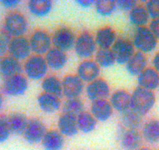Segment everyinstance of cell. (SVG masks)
<instances>
[{"label": "cell", "instance_id": "obj_46", "mask_svg": "<svg viewBox=\"0 0 159 150\" xmlns=\"http://www.w3.org/2000/svg\"><path fill=\"white\" fill-rule=\"evenodd\" d=\"M158 89H159V86H158Z\"/></svg>", "mask_w": 159, "mask_h": 150}, {"label": "cell", "instance_id": "obj_17", "mask_svg": "<svg viewBox=\"0 0 159 150\" xmlns=\"http://www.w3.org/2000/svg\"><path fill=\"white\" fill-rule=\"evenodd\" d=\"M112 106L108 99H102L91 102L90 113L98 122H105L109 120L113 114Z\"/></svg>", "mask_w": 159, "mask_h": 150}, {"label": "cell", "instance_id": "obj_35", "mask_svg": "<svg viewBox=\"0 0 159 150\" xmlns=\"http://www.w3.org/2000/svg\"><path fill=\"white\" fill-rule=\"evenodd\" d=\"M96 13L104 17L111 16L117 10L116 1L115 0H98L94 4Z\"/></svg>", "mask_w": 159, "mask_h": 150}, {"label": "cell", "instance_id": "obj_22", "mask_svg": "<svg viewBox=\"0 0 159 150\" xmlns=\"http://www.w3.org/2000/svg\"><path fill=\"white\" fill-rule=\"evenodd\" d=\"M22 72L23 64L20 61L9 55L0 59V74L4 79L22 73Z\"/></svg>", "mask_w": 159, "mask_h": 150}, {"label": "cell", "instance_id": "obj_24", "mask_svg": "<svg viewBox=\"0 0 159 150\" xmlns=\"http://www.w3.org/2000/svg\"><path fill=\"white\" fill-rule=\"evenodd\" d=\"M41 143L45 150H62L65 145V137L58 130H48Z\"/></svg>", "mask_w": 159, "mask_h": 150}, {"label": "cell", "instance_id": "obj_31", "mask_svg": "<svg viewBox=\"0 0 159 150\" xmlns=\"http://www.w3.org/2000/svg\"><path fill=\"white\" fill-rule=\"evenodd\" d=\"M42 88L43 92L53 95L61 98L62 96V80L55 75H47L42 81Z\"/></svg>", "mask_w": 159, "mask_h": 150}, {"label": "cell", "instance_id": "obj_34", "mask_svg": "<svg viewBox=\"0 0 159 150\" xmlns=\"http://www.w3.org/2000/svg\"><path fill=\"white\" fill-rule=\"evenodd\" d=\"M62 114L77 117L82 112L84 111V103L80 98L67 99L62 105Z\"/></svg>", "mask_w": 159, "mask_h": 150}, {"label": "cell", "instance_id": "obj_29", "mask_svg": "<svg viewBox=\"0 0 159 150\" xmlns=\"http://www.w3.org/2000/svg\"><path fill=\"white\" fill-rule=\"evenodd\" d=\"M53 2L51 0H30L27 2L28 11L36 17L42 18L51 13Z\"/></svg>", "mask_w": 159, "mask_h": 150}, {"label": "cell", "instance_id": "obj_43", "mask_svg": "<svg viewBox=\"0 0 159 150\" xmlns=\"http://www.w3.org/2000/svg\"><path fill=\"white\" fill-rule=\"evenodd\" d=\"M151 65H152L151 67L154 68L159 73V51L157 52L153 56L152 60H151Z\"/></svg>", "mask_w": 159, "mask_h": 150}, {"label": "cell", "instance_id": "obj_21", "mask_svg": "<svg viewBox=\"0 0 159 150\" xmlns=\"http://www.w3.org/2000/svg\"><path fill=\"white\" fill-rule=\"evenodd\" d=\"M138 86L149 91H155L159 86V73L152 67H148L137 77Z\"/></svg>", "mask_w": 159, "mask_h": 150}, {"label": "cell", "instance_id": "obj_4", "mask_svg": "<svg viewBox=\"0 0 159 150\" xmlns=\"http://www.w3.org/2000/svg\"><path fill=\"white\" fill-rule=\"evenodd\" d=\"M49 68L45 57L38 55H31L23 64V72L28 80H43L47 75Z\"/></svg>", "mask_w": 159, "mask_h": 150}, {"label": "cell", "instance_id": "obj_1", "mask_svg": "<svg viewBox=\"0 0 159 150\" xmlns=\"http://www.w3.org/2000/svg\"><path fill=\"white\" fill-rule=\"evenodd\" d=\"M156 96L154 91L137 86L131 93L130 109L139 115H147L154 108Z\"/></svg>", "mask_w": 159, "mask_h": 150}, {"label": "cell", "instance_id": "obj_8", "mask_svg": "<svg viewBox=\"0 0 159 150\" xmlns=\"http://www.w3.org/2000/svg\"><path fill=\"white\" fill-rule=\"evenodd\" d=\"M29 80L23 73L4 79L2 91L7 96L18 97L24 96L28 89Z\"/></svg>", "mask_w": 159, "mask_h": 150}, {"label": "cell", "instance_id": "obj_33", "mask_svg": "<svg viewBox=\"0 0 159 150\" xmlns=\"http://www.w3.org/2000/svg\"><path fill=\"white\" fill-rule=\"evenodd\" d=\"M94 60L101 68H109L116 63V58L111 49H98L94 54Z\"/></svg>", "mask_w": 159, "mask_h": 150}, {"label": "cell", "instance_id": "obj_20", "mask_svg": "<svg viewBox=\"0 0 159 150\" xmlns=\"http://www.w3.org/2000/svg\"><path fill=\"white\" fill-rule=\"evenodd\" d=\"M48 68L54 71L62 70L68 63V56L66 53L58 49L52 48L44 56Z\"/></svg>", "mask_w": 159, "mask_h": 150}, {"label": "cell", "instance_id": "obj_15", "mask_svg": "<svg viewBox=\"0 0 159 150\" xmlns=\"http://www.w3.org/2000/svg\"><path fill=\"white\" fill-rule=\"evenodd\" d=\"M76 74L84 83H91L99 78L101 67L94 59H84L78 65Z\"/></svg>", "mask_w": 159, "mask_h": 150}, {"label": "cell", "instance_id": "obj_30", "mask_svg": "<svg viewBox=\"0 0 159 150\" xmlns=\"http://www.w3.org/2000/svg\"><path fill=\"white\" fill-rule=\"evenodd\" d=\"M143 117L131 109L122 113L120 116V125L126 129L138 130L143 126Z\"/></svg>", "mask_w": 159, "mask_h": 150}, {"label": "cell", "instance_id": "obj_39", "mask_svg": "<svg viewBox=\"0 0 159 150\" xmlns=\"http://www.w3.org/2000/svg\"><path fill=\"white\" fill-rule=\"evenodd\" d=\"M137 4H138V2L137 1H134V0H118V1H116L117 9H119L123 11L128 12V13Z\"/></svg>", "mask_w": 159, "mask_h": 150}, {"label": "cell", "instance_id": "obj_11", "mask_svg": "<svg viewBox=\"0 0 159 150\" xmlns=\"http://www.w3.org/2000/svg\"><path fill=\"white\" fill-rule=\"evenodd\" d=\"M111 49L116 58V63L119 65H126L137 52L132 41L125 38H118Z\"/></svg>", "mask_w": 159, "mask_h": 150}, {"label": "cell", "instance_id": "obj_14", "mask_svg": "<svg viewBox=\"0 0 159 150\" xmlns=\"http://www.w3.org/2000/svg\"><path fill=\"white\" fill-rule=\"evenodd\" d=\"M48 131L46 125L38 118L29 119L28 124L24 133V138L27 143L34 145L42 142L44 136Z\"/></svg>", "mask_w": 159, "mask_h": 150}, {"label": "cell", "instance_id": "obj_12", "mask_svg": "<svg viewBox=\"0 0 159 150\" xmlns=\"http://www.w3.org/2000/svg\"><path fill=\"white\" fill-rule=\"evenodd\" d=\"M62 96L67 99L80 98L85 91V83L76 74H68L62 79Z\"/></svg>", "mask_w": 159, "mask_h": 150}, {"label": "cell", "instance_id": "obj_26", "mask_svg": "<svg viewBox=\"0 0 159 150\" xmlns=\"http://www.w3.org/2000/svg\"><path fill=\"white\" fill-rule=\"evenodd\" d=\"M7 120L11 134L16 135L24 134L29 121L25 114L20 112H15L7 116Z\"/></svg>", "mask_w": 159, "mask_h": 150}, {"label": "cell", "instance_id": "obj_16", "mask_svg": "<svg viewBox=\"0 0 159 150\" xmlns=\"http://www.w3.org/2000/svg\"><path fill=\"white\" fill-rule=\"evenodd\" d=\"M94 37L98 48L104 49H111L118 39L116 31L110 26L99 28Z\"/></svg>", "mask_w": 159, "mask_h": 150}, {"label": "cell", "instance_id": "obj_2", "mask_svg": "<svg viewBox=\"0 0 159 150\" xmlns=\"http://www.w3.org/2000/svg\"><path fill=\"white\" fill-rule=\"evenodd\" d=\"M29 23L23 13L11 11L4 18L3 31L10 38L22 37L28 30Z\"/></svg>", "mask_w": 159, "mask_h": 150}, {"label": "cell", "instance_id": "obj_40", "mask_svg": "<svg viewBox=\"0 0 159 150\" xmlns=\"http://www.w3.org/2000/svg\"><path fill=\"white\" fill-rule=\"evenodd\" d=\"M148 27L156 39L159 40V19L151 20Z\"/></svg>", "mask_w": 159, "mask_h": 150}, {"label": "cell", "instance_id": "obj_28", "mask_svg": "<svg viewBox=\"0 0 159 150\" xmlns=\"http://www.w3.org/2000/svg\"><path fill=\"white\" fill-rule=\"evenodd\" d=\"M141 135L148 143L155 145L159 142V120L151 119L142 126Z\"/></svg>", "mask_w": 159, "mask_h": 150}, {"label": "cell", "instance_id": "obj_23", "mask_svg": "<svg viewBox=\"0 0 159 150\" xmlns=\"http://www.w3.org/2000/svg\"><path fill=\"white\" fill-rule=\"evenodd\" d=\"M58 131L64 137H73L79 132L76 117L66 114H62L57 121Z\"/></svg>", "mask_w": 159, "mask_h": 150}, {"label": "cell", "instance_id": "obj_7", "mask_svg": "<svg viewBox=\"0 0 159 150\" xmlns=\"http://www.w3.org/2000/svg\"><path fill=\"white\" fill-rule=\"evenodd\" d=\"M29 39L32 53L44 56L52 48V35L47 30L38 29L34 30Z\"/></svg>", "mask_w": 159, "mask_h": 150}, {"label": "cell", "instance_id": "obj_19", "mask_svg": "<svg viewBox=\"0 0 159 150\" xmlns=\"http://www.w3.org/2000/svg\"><path fill=\"white\" fill-rule=\"evenodd\" d=\"M37 102L40 110L47 114H52L59 111L62 105L61 98L45 92L38 96Z\"/></svg>", "mask_w": 159, "mask_h": 150}, {"label": "cell", "instance_id": "obj_32", "mask_svg": "<svg viewBox=\"0 0 159 150\" xmlns=\"http://www.w3.org/2000/svg\"><path fill=\"white\" fill-rule=\"evenodd\" d=\"M78 130L84 134H90L95 130L98 121L90 112L84 110L76 117Z\"/></svg>", "mask_w": 159, "mask_h": 150}, {"label": "cell", "instance_id": "obj_42", "mask_svg": "<svg viewBox=\"0 0 159 150\" xmlns=\"http://www.w3.org/2000/svg\"><path fill=\"white\" fill-rule=\"evenodd\" d=\"M76 2L81 8H89L94 4V1L93 0H76Z\"/></svg>", "mask_w": 159, "mask_h": 150}, {"label": "cell", "instance_id": "obj_9", "mask_svg": "<svg viewBox=\"0 0 159 150\" xmlns=\"http://www.w3.org/2000/svg\"><path fill=\"white\" fill-rule=\"evenodd\" d=\"M117 137L123 150H138L141 148L143 138L138 130L126 129L119 124Z\"/></svg>", "mask_w": 159, "mask_h": 150}, {"label": "cell", "instance_id": "obj_37", "mask_svg": "<svg viewBox=\"0 0 159 150\" xmlns=\"http://www.w3.org/2000/svg\"><path fill=\"white\" fill-rule=\"evenodd\" d=\"M144 6L151 20L159 19V0H150Z\"/></svg>", "mask_w": 159, "mask_h": 150}, {"label": "cell", "instance_id": "obj_6", "mask_svg": "<svg viewBox=\"0 0 159 150\" xmlns=\"http://www.w3.org/2000/svg\"><path fill=\"white\" fill-rule=\"evenodd\" d=\"M76 39V34L70 27L61 26L52 35V47L67 53L73 49Z\"/></svg>", "mask_w": 159, "mask_h": 150}, {"label": "cell", "instance_id": "obj_5", "mask_svg": "<svg viewBox=\"0 0 159 150\" xmlns=\"http://www.w3.org/2000/svg\"><path fill=\"white\" fill-rule=\"evenodd\" d=\"M73 49L76 56L84 59V60L90 59L92 56H94L98 46L94 35L87 30L81 32L76 36Z\"/></svg>", "mask_w": 159, "mask_h": 150}, {"label": "cell", "instance_id": "obj_45", "mask_svg": "<svg viewBox=\"0 0 159 150\" xmlns=\"http://www.w3.org/2000/svg\"><path fill=\"white\" fill-rule=\"evenodd\" d=\"M138 150H152V149L150 148H148V147H141V148H139Z\"/></svg>", "mask_w": 159, "mask_h": 150}, {"label": "cell", "instance_id": "obj_38", "mask_svg": "<svg viewBox=\"0 0 159 150\" xmlns=\"http://www.w3.org/2000/svg\"><path fill=\"white\" fill-rule=\"evenodd\" d=\"M11 39L4 31L0 33V57L2 58L8 53V46Z\"/></svg>", "mask_w": 159, "mask_h": 150}, {"label": "cell", "instance_id": "obj_18", "mask_svg": "<svg viewBox=\"0 0 159 150\" xmlns=\"http://www.w3.org/2000/svg\"><path fill=\"white\" fill-rule=\"evenodd\" d=\"M108 101L113 110L122 114L130 109L131 93L125 89H118L111 93Z\"/></svg>", "mask_w": 159, "mask_h": 150}, {"label": "cell", "instance_id": "obj_25", "mask_svg": "<svg viewBox=\"0 0 159 150\" xmlns=\"http://www.w3.org/2000/svg\"><path fill=\"white\" fill-rule=\"evenodd\" d=\"M148 59L146 55L137 51L125 66L129 75L137 77L145 69L148 68Z\"/></svg>", "mask_w": 159, "mask_h": 150}, {"label": "cell", "instance_id": "obj_3", "mask_svg": "<svg viewBox=\"0 0 159 150\" xmlns=\"http://www.w3.org/2000/svg\"><path fill=\"white\" fill-rule=\"evenodd\" d=\"M136 51L147 55L153 53L157 49L158 40L148 27H137L134 32L132 40Z\"/></svg>", "mask_w": 159, "mask_h": 150}, {"label": "cell", "instance_id": "obj_27", "mask_svg": "<svg viewBox=\"0 0 159 150\" xmlns=\"http://www.w3.org/2000/svg\"><path fill=\"white\" fill-rule=\"evenodd\" d=\"M128 18L131 24L137 27H147L151 21L149 14L144 5L137 4L128 13Z\"/></svg>", "mask_w": 159, "mask_h": 150}, {"label": "cell", "instance_id": "obj_44", "mask_svg": "<svg viewBox=\"0 0 159 150\" xmlns=\"http://www.w3.org/2000/svg\"><path fill=\"white\" fill-rule=\"evenodd\" d=\"M4 105V96L1 91H0V111L2 110V109L3 108Z\"/></svg>", "mask_w": 159, "mask_h": 150}, {"label": "cell", "instance_id": "obj_41", "mask_svg": "<svg viewBox=\"0 0 159 150\" xmlns=\"http://www.w3.org/2000/svg\"><path fill=\"white\" fill-rule=\"evenodd\" d=\"M20 3V0H2L1 1V4L3 6V7L9 10L15 9L19 6Z\"/></svg>", "mask_w": 159, "mask_h": 150}, {"label": "cell", "instance_id": "obj_10", "mask_svg": "<svg viewBox=\"0 0 159 150\" xmlns=\"http://www.w3.org/2000/svg\"><path fill=\"white\" fill-rule=\"evenodd\" d=\"M29 39L25 36L12 38L8 46V54L19 61H25L31 56Z\"/></svg>", "mask_w": 159, "mask_h": 150}, {"label": "cell", "instance_id": "obj_36", "mask_svg": "<svg viewBox=\"0 0 159 150\" xmlns=\"http://www.w3.org/2000/svg\"><path fill=\"white\" fill-rule=\"evenodd\" d=\"M11 132L7 123L6 116H0V144L7 142L10 138Z\"/></svg>", "mask_w": 159, "mask_h": 150}, {"label": "cell", "instance_id": "obj_13", "mask_svg": "<svg viewBox=\"0 0 159 150\" xmlns=\"http://www.w3.org/2000/svg\"><path fill=\"white\" fill-rule=\"evenodd\" d=\"M85 92L91 102L107 99L111 96V87L106 80L99 77L87 85Z\"/></svg>", "mask_w": 159, "mask_h": 150}]
</instances>
